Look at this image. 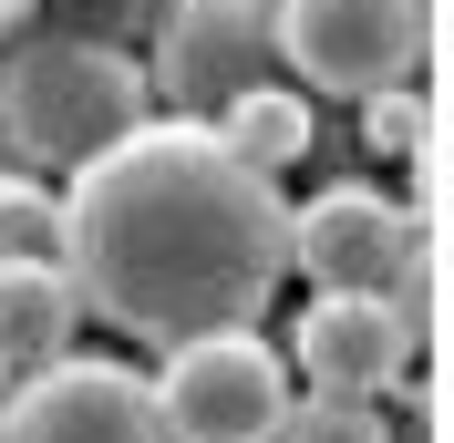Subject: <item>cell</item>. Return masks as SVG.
I'll use <instances>...</instances> for the list:
<instances>
[{
    "label": "cell",
    "mask_w": 454,
    "mask_h": 443,
    "mask_svg": "<svg viewBox=\"0 0 454 443\" xmlns=\"http://www.w3.org/2000/svg\"><path fill=\"white\" fill-rule=\"evenodd\" d=\"M362 135L382 144V155H413V144L434 135V104L413 83H382V93H362Z\"/></svg>",
    "instance_id": "4fadbf2b"
},
{
    "label": "cell",
    "mask_w": 454,
    "mask_h": 443,
    "mask_svg": "<svg viewBox=\"0 0 454 443\" xmlns=\"http://www.w3.org/2000/svg\"><path fill=\"white\" fill-rule=\"evenodd\" d=\"M279 443H393V433H382V402L362 392H289Z\"/></svg>",
    "instance_id": "8fae6325"
},
{
    "label": "cell",
    "mask_w": 454,
    "mask_h": 443,
    "mask_svg": "<svg viewBox=\"0 0 454 443\" xmlns=\"http://www.w3.org/2000/svg\"><path fill=\"white\" fill-rule=\"evenodd\" d=\"M31 11H42V0H0V31H21V21H31Z\"/></svg>",
    "instance_id": "5bb4252c"
},
{
    "label": "cell",
    "mask_w": 454,
    "mask_h": 443,
    "mask_svg": "<svg viewBox=\"0 0 454 443\" xmlns=\"http://www.w3.org/2000/svg\"><path fill=\"white\" fill-rule=\"evenodd\" d=\"M0 443H11V413H0Z\"/></svg>",
    "instance_id": "9a60e30c"
},
{
    "label": "cell",
    "mask_w": 454,
    "mask_h": 443,
    "mask_svg": "<svg viewBox=\"0 0 454 443\" xmlns=\"http://www.w3.org/2000/svg\"><path fill=\"white\" fill-rule=\"evenodd\" d=\"M0 113H11V144L21 155H42V166H93L104 144H124L155 113V93H145L135 52H114V42H31V52H11V73H0Z\"/></svg>",
    "instance_id": "7a4b0ae2"
},
{
    "label": "cell",
    "mask_w": 454,
    "mask_h": 443,
    "mask_svg": "<svg viewBox=\"0 0 454 443\" xmlns=\"http://www.w3.org/2000/svg\"><path fill=\"white\" fill-rule=\"evenodd\" d=\"M62 278L124 340L248 330L289 278V196L207 124L145 113L62 186Z\"/></svg>",
    "instance_id": "6da1fadb"
},
{
    "label": "cell",
    "mask_w": 454,
    "mask_h": 443,
    "mask_svg": "<svg viewBox=\"0 0 454 443\" xmlns=\"http://www.w3.org/2000/svg\"><path fill=\"white\" fill-rule=\"evenodd\" d=\"M11 443H166V423H155V392L124 371V361H31V371H11Z\"/></svg>",
    "instance_id": "52a82bcc"
},
{
    "label": "cell",
    "mask_w": 454,
    "mask_h": 443,
    "mask_svg": "<svg viewBox=\"0 0 454 443\" xmlns=\"http://www.w3.org/2000/svg\"><path fill=\"white\" fill-rule=\"evenodd\" d=\"M289 258L320 289H382L413 309V330H434V206L382 186H320L289 217Z\"/></svg>",
    "instance_id": "3957f363"
},
{
    "label": "cell",
    "mask_w": 454,
    "mask_h": 443,
    "mask_svg": "<svg viewBox=\"0 0 454 443\" xmlns=\"http://www.w3.org/2000/svg\"><path fill=\"white\" fill-rule=\"evenodd\" d=\"M207 135L227 144V155H238V166H258V175H289L300 166V155H310V93L300 83H258V93H238V104L217 113V124H207Z\"/></svg>",
    "instance_id": "30bf717a"
},
{
    "label": "cell",
    "mask_w": 454,
    "mask_h": 443,
    "mask_svg": "<svg viewBox=\"0 0 454 443\" xmlns=\"http://www.w3.org/2000/svg\"><path fill=\"white\" fill-rule=\"evenodd\" d=\"M0 258H62V196L42 175H0Z\"/></svg>",
    "instance_id": "7c38bea8"
},
{
    "label": "cell",
    "mask_w": 454,
    "mask_h": 443,
    "mask_svg": "<svg viewBox=\"0 0 454 443\" xmlns=\"http://www.w3.org/2000/svg\"><path fill=\"white\" fill-rule=\"evenodd\" d=\"M289 361H300L310 392H362V402H382V392L424 361V330H413V309L382 299V289H320V299L300 309Z\"/></svg>",
    "instance_id": "ba28073f"
},
{
    "label": "cell",
    "mask_w": 454,
    "mask_h": 443,
    "mask_svg": "<svg viewBox=\"0 0 454 443\" xmlns=\"http://www.w3.org/2000/svg\"><path fill=\"white\" fill-rule=\"evenodd\" d=\"M258 83H279V21H269V0H176L166 11L155 62H145V93L176 124H217Z\"/></svg>",
    "instance_id": "5b68a950"
},
{
    "label": "cell",
    "mask_w": 454,
    "mask_h": 443,
    "mask_svg": "<svg viewBox=\"0 0 454 443\" xmlns=\"http://www.w3.org/2000/svg\"><path fill=\"white\" fill-rule=\"evenodd\" d=\"M73 320H83V299H73L62 258H0V371L73 351Z\"/></svg>",
    "instance_id": "9c48e42d"
},
{
    "label": "cell",
    "mask_w": 454,
    "mask_h": 443,
    "mask_svg": "<svg viewBox=\"0 0 454 443\" xmlns=\"http://www.w3.org/2000/svg\"><path fill=\"white\" fill-rule=\"evenodd\" d=\"M155 423L166 443H279L289 413V351H269L248 330H197V340H166V371H155Z\"/></svg>",
    "instance_id": "277c9868"
},
{
    "label": "cell",
    "mask_w": 454,
    "mask_h": 443,
    "mask_svg": "<svg viewBox=\"0 0 454 443\" xmlns=\"http://www.w3.org/2000/svg\"><path fill=\"white\" fill-rule=\"evenodd\" d=\"M300 93H382L434 52V0H269Z\"/></svg>",
    "instance_id": "8992f818"
}]
</instances>
